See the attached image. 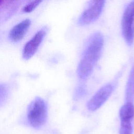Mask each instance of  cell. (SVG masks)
<instances>
[{
  "label": "cell",
  "instance_id": "obj_1",
  "mask_svg": "<svg viewBox=\"0 0 134 134\" xmlns=\"http://www.w3.org/2000/svg\"><path fill=\"white\" fill-rule=\"evenodd\" d=\"M103 44V36L99 32L94 33L87 39L77 69V74L81 79L85 80L92 74L100 55Z\"/></svg>",
  "mask_w": 134,
  "mask_h": 134
},
{
  "label": "cell",
  "instance_id": "obj_2",
  "mask_svg": "<svg viewBox=\"0 0 134 134\" xmlns=\"http://www.w3.org/2000/svg\"><path fill=\"white\" fill-rule=\"evenodd\" d=\"M47 107L45 102L39 97H36L30 104L27 111V119L34 128H40L46 122Z\"/></svg>",
  "mask_w": 134,
  "mask_h": 134
},
{
  "label": "cell",
  "instance_id": "obj_3",
  "mask_svg": "<svg viewBox=\"0 0 134 134\" xmlns=\"http://www.w3.org/2000/svg\"><path fill=\"white\" fill-rule=\"evenodd\" d=\"M121 29L123 37L128 46L134 41V1L126 7L122 18Z\"/></svg>",
  "mask_w": 134,
  "mask_h": 134
},
{
  "label": "cell",
  "instance_id": "obj_4",
  "mask_svg": "<svg viewBox=\"0 0 134 134\" xmlns=\"http://www.w3.org/2000/svg\"><path fill=\"white\" fill-rule=\"evenodd\" d=\"M104 1H91L77 20V24L83 26L96 21L100 15L105 5Z\"/></svg>",
  "mask_w": 134,
  "mask_h": 134
},
{
  "label": "cell",
  "instance_id": "obj_5",
  "mask_svg": "<svg viewBox=\"0 0 134 134\" xmlns=\"http://www.w3.org/2000/svg\"><path fill=\"white\" fill-rule=\"evenodd\" d=\"M114 90V85L112 83H108L101 87L87 102V109L94 111L99 108L108 99Z\"/></svg>",
  "mask_w": 134,
  "mask_h": 134
},
{
  "label": "cell",
  "instance_id": "obj_6",
  "mask_svg": "<svg viewBox=\"0 0 134 134\" xmlns=\"http://www.w3.org/2000/svg\"><path fill=\"white\" fill-rule=\"evenodd\" d=\"M46 35V31L43 29H41L37 31L35 35L26 43L23 50L22 56L23 59L28 60L36 53Z\"/></svg>",
  "mask_w": 134,
  "mask_h": 134
},
{
  "label": "cell",
  "instance_id": "obj_7",
  "mask_svg": "<svg viewBox=\"0 0 134 134\" xmlns=\"http://www.w3.org/2000/svg\"><path fill=\"white\" fill-rule=\"evenodd\" d=\"M31 24L29 19H26L14 26L10 30L8 35L9 39L14 42L21 40L25 36Z\"/></svg>",
  "mask_w": 134,
  "mask_h": 134
},
{
  "label": "cell",
  "instance_id": "obj_8",
  "mask_svg": "<svg viewBox=\"0 0 134 134\" xmlns=\"http://www.w3.org/2000/svg\"><path fill=\"white\" fill-rule=\"evenodd\" d=\"M120 121L131 122L134 118V105L132 102H126L119 110Z\"/></svg>",
  "mask_w": 134,
  "mask_h": 134
},
{
  "label": "cell",
  "instance_id": "obj_9",
  "mask_svg": "<svg viewBox=\"0 0 134 134\" xmlns=\"http://www.w3.org/2000/svg\"><path fill=\"white\" fill-rule=\"evenodd\" d=\"M126 102H132L134 99V64L130 71L126 88Z\"/></svg>",
  "mask_w": 134,
  "mask_h": 134
},
{
  "label": "cell",
  "instance_id": "obj_10",
  "mask_svg": "<svg viewBox=\"0 0 134 134\" xmlns=\"http://www.w3.org/2000/svg\"><path fill=\"white\" fill-rule=\"evenodd\" d=\"M133 126L131 122L120 121L119 134H132Z\"/></svg>",
  "mask_w": 134,
  "mask_h": 134
},
{
  "label": "cell",
  "instance_id": "obj_11",
  "mask_svg": "<svg viewBox=\"0 0 134 134\" xmlns=\"http://www.w3.org/2000/svg\"><path fill=\"white\" fill-rule=\"evenodd\" d=\"M41 1H31L27 3L23 8V11L25 13H30L33 11L41 3Z\"/></svg>",
  "mask_w": 134,
  "mask_h": 134
},
{
  "label": "cell",
  "instance_id": "obj_12",
  "mask_svg": "<svg viewBox=\"0 0 134 134\" xmlns=\"http://www.w3.org/2000/svg\"><path fill=\"white\" fill-rule=\"evenodd\" d=\"M85 93V88L83 85H80L75 91V97L79 98L82 97Z\"/></svg>",
  "mask_w": 134,
  "mask_h": 134
},
{
  "label": "cell",
  "instance_id": "obj_13",
  "mask_svg": "<svg viewBox=\"0 0 134 134\" xmlns=\"http://www.w3.org/2000/svg\"><path fill=\"white\" fill-rule=\"evenodd\" d=\"M5 90L4 86L3 85H0V95L2 94Z\"/></svg>",
  "mask_w": 134,
  "mask_h": 134
},
{
  "label": "cell",
  "instance_id": "obj_14",
  "mask_svg": "<svg viewBox=\"0 0 134 134\" xmlns=\"http://www.w3.org/2000/svg\"><path fill=\"white\" fill-rule=\"evenodd\" d=\"M4 2V1H2V0H0V6L2 5V3Z\"/></svg>",
  "mask_w": 134,
  "mask_h": 134
}]
</instances>
